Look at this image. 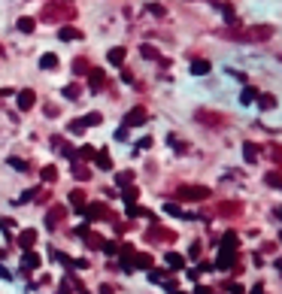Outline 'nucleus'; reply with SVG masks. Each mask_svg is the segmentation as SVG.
Returning a JSON list of instances; mask_svg holds the SVG:
<instances>
[{
  "mask_svg": "<svg viewBox=\"0 0 282 294\" xmlns=\"http://www.w3.org/2000/svg\"><path fill=\"white\" fill-rule=\"evenodd\" d=\"M225 37H231V40H240V43H261V40H270V37H273V27H270V25H255V27L227 30Z\"/></svg>",
  "mask_w": 282,
  "mask_h": 294,
  "instance_id": "nucleus-1",
  "label": "nucleus"
},
{
  "mask_svg": "<svg viewBox=\"0 0 282 294\" xmlns=\"http://www.w3.org/2000/svg\"><path fill=\"white\" fill-rule=\"evenodd\" d=\"M79 215H85L88 221H100V218H110L113 213H110L107 203H85L82 210H79Z\"/></svg>",
  "mask_w": 282,
  "mask_h": 294,
  "instance_id": "nucleus-2",
  "label": "nucleus"
},
{
  "mask_svg": "<svg viewBox=\"0 0 282 294\" xmlns=\"http://www.w3.org/2000/svg\"><path fill=\"white\" fill-rule=\"evenodd\" d=\"M206 197H209V188L203 185H182L176 191V200H206Z\"/></svg>",
  "mask_w": 282,
  "mask_h": 294,
  "instance_id": "nucleus-3",
  "label": "nucleus"
},
{
  "mask_svg": "<svg viewBox=\"0 0 282 294\" xmlns=\"http://www.w3.org/2000/svg\"><path fill=\"white\" fill-rule=\"evenodd\" d=\"M76 234L85 240V246H88V249H100V246H103V237H100V234H94V231H88V224H79Z\"/></svg>",
  "mask_w": 282,
  "mask_h": 294,
  "instance_id": "nucleus-4",
  "label": "nucleus"
},
{
  "mask_svg": "<svg viewBox=\"0 0 282 294\" xmlns=\"http://www.w3.org/2000/svg\"><path fill=\"white\" fill-rule=\"evenodd\" d=\"M15 103H19V109H22V112L33 109V103H37V94H33V88H22L19 94H15Z\"/></svg>",
  "mask_w": 282,
  "mask_h": 294,
  "instance_id": "nucleus-5",
  "label": "nucleus"
},
{
  "mask_svg": "<svg viewBox=\"0 0 282 294\" xmlns=\"http://www.w3.org/2000/svg\"><path fill=\"white\" fill-rule=\"evenodd\" d=\"M103 85H107V73L103 70H88V88H91V94H97V91H103Z\"/></svg>",
  "mask_w": 282,
  "mask_h": 294,
  "instance_id": "nucleus-6",
  "label": "nucleus"
},
{
  "mask_svg": "<svg viewBox=\"0 0 282 294\" xmlns=\"http://www.w3.org/2000/svg\"><path fill=\"white\" fill-rule=\"evenodd\" d=\"M140 125H146V109L143 107H134L125 115V128H140Z\"/></svg>",
  "mask_w": 282,
  "mask_h": 294,
  "instance_id": "nucleus-7",
  "label": "nucleus"
},
{
  "mask_svg": "<svg viewBox=\"0 0 282 294\" xmlns=\"http://www.w3.org/2000/svg\"><path fill=\"white\" fill-rule=\"evenodd\" d=\"M64 215H67V206H61V203H58V206H52L49 215H46V228H49V231H55V224H58Z\"/></svg>",
  "mask_w": 282,
  "mask_h": 294,
  "instance_id": "nucleus-8",
  "label": "nucleus"
},
{
  "mask_svg": "<svg viewBox=\"0 0 282 294\" xmlns=\"http://www.w3.org/2000/svg\"><path fill=\"white\" fill-rule=\"evenodd\" d=\"M37 240H40V237H37V231H33V228H25V231L19 234V246H22L25 252H30V249H33V243H37Z\"/></svg>",
  "mask_w": 282,
  "mask_h": 294,
  "instance_id": "nucleus-9",
  "label": "nucleus"
},
{
  "mask_svg": "<svg viewBox=\"0 0 282 294\" xmlns=\"http://www.w3.org/2000/svg\"><path fill=\"white\" fill-rule=\"evenodd\" d=\"M58 40H64V43L82 40V30H79V27H73V25H64V27H58Z\"/></svg>",
  "mask_w": 282,
  "mask_h": 294,
  "instance_id": "nucleus-10",
  "label": "nucleus"
},
{
  "mask_svg": "<svg viewBox=\"0 0 282 294\" xmlns=\"http://www.w3.org/2000/svg\"><path fill=\"white\" fill-rule=\"evenodd\" d=\"M40 264H43V261H40V255L33 252V249H30V252H25V258H22V267H25L28 273H30V270H37Z\"/></svg>",
  "mask_w": 282,
  "mask_h": 294,
  "instance_id": "nucleus-11",
  "label": "nucleus"
},
{
  "mask_svg": "<svg viewBox=\"0 0 282 294\" xmlns=\"http://www.w3.org/2000/svg\"><path fill=\"white\" fill-rule=\"evenodd\" d=\"M58 55H55V52H46V55L40 58V70H58Z\"/></svg>",
  "mask_w": 282,
  "mask_h": 294,
  "instance_id": "nucleus-12",
  "label": "nucleus"
},
{
  "mask_svg": "<svg viewBox=\"0 0 282 294\" xmlns=\"http://www.w3.org/2000/svg\"><path fill=\"white\" fill-rule=\"evenodd\" d=\"M197 122H203V125H225V118H222L219 112H206V109H200V112H197Z\"/></svg>",
  "mask_w": 282,
  "mask_h": 294,
  "instance_id": "nucleus-13",
  "label": "nucleus"
},
{
  "mask_svg": "<svg viewBox=\"0 0 282 294\" xmlns=\"http://www.w3.org/2000/svg\"><path fill=\"white\" fill-rule=\"evenodd\" d=\"M40 179H43L46 185H52V182H58V167H55V164H46V167L40 170Z\"/></svg>",
  "mask_w": 282,
  "mask_h": 294,
  "instance_id": "nucleus-14",
  "label": "nucleus"
},
{
  "mask_svg": "<svg viewBox=\"0 0 282 294\" xmlns=\"http://www.w3.org/2000/svg\"><path fill=\"white\" fill-rule=\"evenodd\" d=\"M164 261H167L170 270H182V267H185V258H182V255H176V252H167Z\"/></svg>",
  "mask_w": 282,
  "mask_h": 294,
  "instance_id": "nucleus-15",
  "label": "nucleus"
},
{
  "mask_svg": "<svg viewBox=\"0 0 282 294\" xmlns=\"http://www.w3.org/2000/svg\"><path fill=\"white\" fill-rule=\"evenodd\" d=\"M125 55H128V52L125 49H121V46H115V49H110V64H115V67H121V64H125Z\"/></svg>",
  "mask_w": 282,
  "mask_h": 294,
  "instance_id": "nucleus-16",
  "label": "nucleus"
},
{
  "mask_svg": "<svg viewBox=\"0 0 282 294\" xmlns=\"http://www.w3.org/2000/svg\"><path fill=\"white\" fill-rule=\"evenodd\" d=\"M216 267H222V270L234 267V252H231V249H222V252H219V264H216Z\"/></svg>",
  "mask_w": 282,
  "mask_h": 294,
  "instance_id": "nucleus-17",
  "label": "nucleus"
},
{
  "mask_svg": "<svg viewBox=\"0 0 282 294\" xmlns=\"http://www.w3.org/2000/svg\"><path fill=\"white\" fill-rule=\"evenodd\" d=\"M191 73H195V76H206V73H209V61H206V58L191 61Z\"/></svg>",
  "mask_w": 282,
  "mask_h": 294,
  "instance_id": "nucleus-18",
  "label": "nucleus"
},
{
  "mask_svg": "<svg viewBox=\"0 0 282 294\" xmlns=\"http://www.w3.org/2000/svg\"><path fill=\"white\" fill-rule=\"evenodd\" d=\"M131 264H134V267H140V270H152V258H149V255H137V252H134Z\"/></svg>",
  "mask_w": 282,
  "mask_h": 294,
  "instance_id": "nucleus-19",
  "label": "nucleus"
},
{
  "mask_svg": "<svg viewBox=\"0 0 282 294\" xmlns=\"http://www.w3.org/2000/svg\"><path fill=\"white\" fill-rule=\"evenodd\" d=\"M94 164H97L100 170H113V158H110L107 152H97V155H94Z\"/></svg>",
  "mask_w": 282,
  "mask_h": 294,
  "instance_id": "nucleus-20",
  "label": "nucleus"
},
{
  "mask_svg": "<svg viewBox=\"0 0 282 294\" xmlns=\"http://www.w3.org/2000/svg\"><path fill=\"white\" fill-rule=\"evenodd\" d=\"M243 158L249 161V164H255V161H258V149H255L252 143H243Z\"/></svg>",
  "mask_w": 282,
  "mask_h": 294,
  "instance_id": "nucleus-21",
  "label": "nucleus"
},
{
  "mask_svg": "<svg viewBox=\"0 0 282 294\" xmlns=\"http://www.w3.org/2000/svg\"><path fill=\"white\" fill-rule=\"evenodd\" d=\"M115 185H121V188H128V185H134V173L131 170H121L118 176H115Z\"/></svg>",
  "mask_w": 282,
  "mask_h": 294,
  "instance_id": "nucleus-22",
  "label": "nucleus"
},
{
  "mask_svg": "<svg viewBox=\"0 0 282 294\" xmlns=\"http://www.w3.org/2000/svg\"><path fill=\"white\" fill-rule=\"evenodd\" d=\"M33 27H37V22H33L30 15H22V19H19V30L22 33H33Z\"/></svg>",
  "mask_w": 282,
  "mask_h": 294,
  "instance_id": "nucleus-23",
  "label": "nucleus"
},
{
  "mask_svg": "<svg viewBox=\"0 0 282 294\" xmlns=\"http://www.w3.org/2000/svg\"><path fill=\"white\" fill-rule=\"evenodd\" d=\"M137 197H140V191H137V188H134V185H128V188H125V191H121V200H125L128 206H131V203H137Z\"/></svg>",
  "mask_w": 282,
  "mask_h": 294,
  "instance_id": "nucleus-24",
  "label": "nucleus"
},
{
  "mask_svg": "<svg viewBox=\"0 0 282 294\" xmlns=\"http://www.w3.org/2000/svg\"><path fill=\"white\" fill-rule=\"evenodd\" d=\"M100 122H103V115H100V112H88V115L82 118V125H85V128H97Z\"/></svg>",
  "mask_w": 282,
  "mask_h": 294,
  "instance_id": "nucleus-25",
  "label": "nucleus"
},
{
  "mask_svg": "<svg viewBox=\"0 0 282 294\" xmlns=\"http://www.w3.org/2000/svg\"><path fill=\"white\" fill-rule=\"evenodd\" d=\"M73 176H76L79 182H88V179H91V170L82 167V164H76V167H73Z\"/></svg>",
  "mask_w": 282,
  "mask_h": 294,
  "instance_id": "nucleus-26",
  "label": "nucleus"
},
{
  "mask_svg": "<svg viewBox=\"0 0 282 294\" xmlns=\"http://www.w3.org/2000/svg\"><path fill=\"white\" fill-rule=\"evenodd\" d=\"M94 155H97V152H94L91 146H79V149H76V158H85V161H94Z\"/></svg>",
  "mask_w": 282,
  "mask_h": 294,
  "instance_id": "nucleus-27",
  "label": "nucleus"
},
{
  "mask_svg": "<svg viewBox=\"0 0 282 294\" xmlns=\"http://www.w3.org/2000/svg\"><path fill=\"white\" fill-rule=\"evenodd\" d=\"M88 70H91V67H88L85 58H76V61H73V73H76V76H82V73H88Z\"/></svg>",
  "mask_w": 282,
  "mask_h": 294,
  "instance_id": "nucleus-28",
  "label": "nucleus"
},
{
  "mask_svg": "<svg viewBox=\"0 0 282 294\" xmlns=\"http://www.w3.org/2000/svg\"><path fill=\"white\" fill-rule=\"evenodd\" d=\"M264 182H267V185H276V188H282V176H279V173H264Z\"/></svg>",
  "mask_w": 282,
  "mask_h": 294,
  "instance_id": "nucleus-29",
  "label": "nucleus"
},
{
  "mask_svg": "<svg viewBox=\"0 0 282 294\" xmlns=\"http://www.w3.org/2000/svg\"><path fill=\"white\" fill-rule=\"evenodd\" d=\"M70 203H73L76 210H82V206H85V194L82 191H70Z\"/></svg>",
  "mask_w": 282,
  "mask_h": 294,
  "instance_id": "nucleus-30",
  "label": "nucleus"
},
{
  "mask_svg": "<svg viewBox=\"0 0 282 294\" xmlns=\"http://www.w3.org/2000/svg\"><path fill=\"white\" fill-rule=\"evenodd\" d=\"M140 55L149 58V61H155V58H158V49H155V46H140Z\"/></svg>",
  "mask_w": 282,
  "mask_h": 294,
  "instance_id": "nucleus-31",
  "label": "nucleus"
},
{
  "mask_svg": "<svg viewBox=\"0 0 282 294\" xmlns=\"http://www.w3.org/2000/svg\"><path fill=\"white\" fill-rule=\"evenodd\" d=\"M9 167H15L19 173H28L30 167H28V161H22V158H9Z\"/></svg>",
  "mask_w": 282,
  "mask_h": 294,
  "instance_id": "nucleus-32",
  "label": "nucleus"
},
{
  "mask_svg": "<svg viewBox=\"0 0 282 294\" xmlns=\"http://www.w3.org/2000/svg\"><path fill=\"white\" fill-rule=\"evenodd\" d=\"M64 97H67V100H76V97H79V85H76V82L67 85V88H64Z\"/></svg>",
  "mask_w": 282,
  "mask_h": 294,
  "instance_id": "nucleus-33",
  "label": "nucleus"
},
{
  "mask_svg": "<svg viewBox=\"0 0 282 294\" xmlns=\"http://www.w3.org/2000/svg\"><path fill=\"white\" fill-rule=\"evenodd\" d=\"M0 231H3V234H12V231H15V218H0Z\"/></svg>",
  "mask_w": 282,
  "mask_h": 294,
  "instance_id": "nucleus-34",
  "label": "nucleus"
},
{
  "mask_svg": "<svg viewBox=\"0 0 282 294\" xmlns=\"http://www.w3.org/2000/svg\"><path fill=\"white\" fill-rule=\"evenodd\" d=\"M100 249L107 252V255H118V243H115V240H107V243H103Z\"/></svg>",
  "mask_w": 282,
  "mask_h": 294,
  "instance_id": "nucleus-35",
  "label": "nucleus"
},
{
  "mask_svg": "<svg viewBox=\"0 0 282 294\" xmlns=\"http://www.w3.org/2000/svg\"><path fill=\"white\" fill-rule=\"evenodd\" d=\"M222 12H225V19L231 22V25L237 22V15H234V6H231V3H222Z\"/></svg>",
  "mask_w": 282,
  "mask_h": 294,
  "instance_id": "nucleus-36",
  "label": "nucleus"
},
{
  "mask_svg": "<svg viewBox=\"0 0 282 294\" xmlns=\"http://www.w3.org/2000/svg\"><path fill=\"white\" fill-rule=\"evenodd\" d=\"M258 103H261L264 109H273V107H276V100H273L270 94H261V97H258Z\"/></svg>",
  "mask_w": 282,
  "mask_h": 294,
  "instance_id": "nucleus-37",
  "label": "nucleus"
},
{
  "mask_svg": "<svg viewBox=\"0 0 282 294\" xmlns=\"http://www.w3.org/2000/svg\"><path fill=\"white\" fill-rule=\"evenodd\" d=\"M85 131H88V128L82 125V118H79V122H70V134H76V136H79V134H85Z\"/></svg>",
  "mask_w": 282,
  "mask_h": 294,
  "instance_id": "nucleus-38",
  "label": "nucleus"
},
{
  "mask_svg": "<svg viewBox=\"0 0 282 294\" xmlns=\"http://www.w3.org/2000/svg\"><path fill=\"white\" fill-rule=\"evenodd\" d=\"M164 213H170V215H182V218H185V213H182L176 203H164Z\"/></svg>",
  "mask_w": 282,
  "mask_h": 294,
  "instance_id": "nucleus-39",
  "label": "nucleus"
},
{
  "mask_svg": "<svg viewBox=\"0 0 282 294\" xmlns=\"http://www.w3.org/2000/svg\"><path fill=\"white\" fill-rule=\"evenodd\" d=\"M255 94H258V91H255V88H246V91H243V97H240V100H243V103H252V100H255Z\"/></svg>",
  "mask_w": 282,
  "mask_h": 294,
  "instance_id": "nucleus-40",
  "label": "nucleus"
},
{
  "mask_svg": "<svg viewBox=\"0 0 282 294\" xmlns=\"http://www.w3.org/2000/svg\"><path fill=\"white\" fill-rule=\"evenodd\" d=\"M149 279H152V282H161V279H164V270H155V267H152V270H149Z\"/></svg>",
  "mask_w": 282,
  "mask_h": 294,
  "instance_id": "nucleus-41",
  "label": "nucleus"
},
{
  "mask_svg": "<svg viewBox=\"0 0 282 294\" xmlns=\"http://www.w3.org/2000/svg\"><path fill=\"white\" fill-rule=\"evenodd\" d=\"M149 12H152V15H164V6H161V3H149Z\"/></svg>",
  "mask_w": 282,
  "mask_h": 294,
  "instance_id": "nucleus-42",
  "label": "nucleus"
},
{
  "mask_svg": "<svg viewBox=\"0 0 282 294\" xmlns=\"http://www.w3.org/2000/svg\"><path fill=\"white\" fill-rule=\"evenodd\" d=\"M73 267H76V270H85V267H88V261H85V258H76Z\"/></svg>",
  "mask_w": 282,
  "mask_h": 294,
  "instance_id": "nucleus-43",
  "label": "nucleus"
},
{
  "mask_svg": "<svg viewBox=\"0 0 282 294\" xmlns=\"http://www.w3.org/2000/svg\"><path fill=\"white\" fill-rule=\"evenodd\" d=\"M137 146H140V149H149V146H152V136H143V140H140Z\"/></svg>",
  "mask_w": 282,
  "mask_h": 294,
  "instance_id": "nucleus-44",
  "label": "nucleus"
},
{
  "mask_svg": "<svg viewBox=\"0 0 282 294\" xmlns=\"http://www.w3.org/2000/svg\"><path fill=\"white\" fill-rule=\"evenodd\" d=\"M0 279H12V273H9L6 267H0Z\"/></svg>",
  "mask_w": 282,
  "mask_h": 294,
  "instance_id": "nucleus-45",
  "label": "nucleus"
},
{
  "mask_svg": "<svg viewBox=\"0 0 282 294\" xmlns=\"http://www.w3.org/2000/svg\"><path fill=\"white\" fill-rule=\"evenodd\" d=\"M100 294H113V285H100Z\"/></svg>",
  "mask_w": 282,
  "mask_h": 294,
  "instance_id": "nucleus-46",
  "label": "nucleus"
},
{
  "mask_svg": "<svg viewBox=\"0 0 282 294\" xmlns=\"http://www.w3.org/2000/svg\"><path fill=\"white\" fill-rule=\"evenodd\" d=\"M227 288H231V294H243V288H240V285H227Z\"/></svg>",
  "mask_w": 282,
  "mask_h": 294,
  "instance_id": "nucleus-47",
  "label": "nucleus"
},
{
  "mask_svg": "<svg viewBox=\"0 0 282 294\" xmlns=\"http://www.w3.org/2000/svg\"><path fill=\"white\" fill-rule=\"evenodd\" d=\"M197 294H213V291H209V288H203V285H200V288H197Z\"/></svg>",
  "mask_w": 282,
  "mask_h": 294,
  "instance_id": "nucleus-48",
  "label": "nucleus"
},
{
  "mask_svg": "<svg viewBox=\"0 0 282 294\" xmlns=\"http://www.w3.org/2000/svg\"><path fill=\"white\" fill-rule=\"evenodd\" d=\"M58 294H70V288H67V285H61V291H58Z\"/></svg>",
  "mask_w": 282,
  "mask_h": 294,
  "instance_id": "nucleus-49",
  "label": "nucleus"
},
{
  "mask_svg": "<svg viewBox=\"0 0 282 294\" xmlns=\"http://www.w3.org/2000/svg\"><path fill=\"white\" fill-rule=\"evenodd\" d=\"M279 240H282V234H279Z\"/></svg>",
  "mask_w": 282,
  "mask_h": 294,
  "instance_id": "nucleus-50",
  "label": "nucleus"
}]
</instances>
